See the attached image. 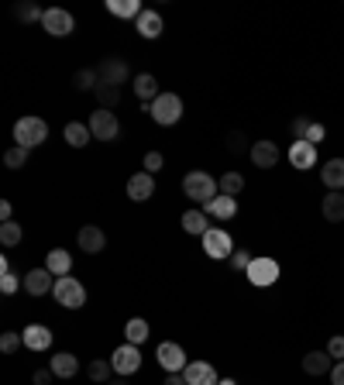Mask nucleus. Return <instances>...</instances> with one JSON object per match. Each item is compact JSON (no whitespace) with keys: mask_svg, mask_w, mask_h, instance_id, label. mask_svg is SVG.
Returning a JSON list of instances; mask_svg holds the SVG:
<instances>
[{"mask_svg":"<svg viewBox=\"0 0 344 385\" xmlns=\"http://www.w3.org/2000/svg\"><path fill=\"white\" fill-rule=\"evenodd\" d=\"M290 162L296 169H314V165H317V145H310L307 138H303V141H292Z\"/></svg>","mask_w":344,"mask_h":385,"instance_id":"nucleus-16","label":"nucleus"},{"mask_svg":"<svg viewBox=\"0 0 344 385\" xmlns=\"http://www.w3.org/2000/svg\"><path fill=\"white\" fill-rule=\"evenodd\" d=\"M183 193L189 200H196V203H210L213 196H220V186L213 182L210 172H186L183 176Z\"/></svg>","mask_w":344,"mask_h":385,"instance_id":"nucleus-1","label":"nucleus"},{"mask_svg":"<svg viewBox=\"0 0 344 385\" xmlns=\"http://www.w3.org/2000/svg\"><path fill=\"white\" fill-rule=\"evenodd\" d=\"M21 337H25L28 351H49V348H52V331H49L45 324H31V327H25Z\"/></svg>","mask_w":344,"mask_h":385,"instance_id":"nucleus-15","label":"nucleus"},{"mask_svg":"<svg viewBox=\"0 0 344 385\" xmlns=\"http://www.w3.org/2000/svg\"><path fill=\"white\" fill-rule=\"evenodd\" d=\"M251 162H255L259 169H272V165L279 162V148H275L268 138H265V141H255V145H251Z\"/></svg>","mask_w":344,"mask_h":385,"instance_id":"nucleus-22","label":"nucleus"},{"mask_svg":"<svg viewBox=\"0 0 344 385\" xmlns=\"http://www.w3.org/2000/svg\"><path fill=\"white\" fill-rule=\"evenodd\" d=\"M52 379H55V372H52V368H38L31 382H35V385H52Z\"/></svg>","mask_w":344,"mask_h":385,"instance_id":"nucleus-46","label":"nucleus"},{"mask_svg":"<svg viewBox=\"0 0 344 385\" xmlns=\"http://www.w3.org/2000/svg\"><path fill=\"white\" fill-rule=\"evenodd\" d=\"M162 385H186V379H183V375H169Z\"/></svg>","mask_w":344,"mask_h":385,"instance_id":"nucleus-49","label":"nucleus"},{"mask_svg":"<svg viewBox=\"0 0 344 385\" xmlns=\"http://www.w3.org/2000/svg\"><path fill=\"white\" fill-rule=\"evenodd\" d=\"M11 14H14L18 21H42V18H45V11H42L38 4H31V0H28V4H14Z\"/></svg>","mask_w":344,"mask_h":385,"instance_id":"nucleus-35","label":"nucleus"},{"mask_svg":"<svg viewBox=\"0 0 344 385\" xmlns=\"http://www.w3.org/2000/svg\"><path fill=\"white\" fill-rule=\"evenodd\" d=\"M320 213H324V220L341 224L344 220V193H324V200H320Z\"/></svg>","mask_w":344,"mask_h":385,"instance_id":"nucleus-21","label":"nucleus"},{"mask_svg":"<svg viewBox=\"0 0 344 385\" xmlns=\"http://www.w3.org/2000/svg\"><path fill=\"white\" fill-rule=\"evenodd\" d=\"M42 28H45L49 35H55V38H66V35L76 31V18H73L69 11H62V7H49L45 18H42Z\"/></svg>","mask_w":344,"mask_h":385,"instance_id":"nucleus-7","label":"nucleus"},{"mask_svg":"<svg viewBox=\"0 0 344 385\" xmlns=\"http://www.w3.org/2000/svg\"><path fill=\"white\" fill-rule=\"evenodd\" d=\"M227 261H231V265H235L238 272H248V265H251V255H248V251L241 248V251H235V255L227 258Z\"/></svg>","mask_w":344,"mask_h":385,"instance_id":"nucleus-42","label":"nucleus"},{"mask_svg":"<svg viewBox=\"0 0 344 385\" xmlns=\"http://www.w3.org/2000/svg\"><path fill=\"white\" fill-rule=\"evenodd\" d=\"M73 83H76V90H97V83H100V73L97 69H80L76 76H73Z\"/></svg>","mask_w":344,"mask_h":385,"instance_id":"nucleus-36","label":"nucleus"},{"mask_svg":"<svg viewBox=\"0 0 344 385\" xmlns=\"http://www.w3.org/2000/svg\"><path fill=\"white\" fill-rule=\"evenodd\" d=\"M66 145H73V148H83L90 138H93V131H90V124H80V121H73V124H66Z\"/></svg>","mask_w":344,"mask_h":385,"instance_id":"nucleus-28","label":"nucleus"},{"mask_svg":"<svg viewBox=\"0 0 344 385\" xmlns=\"http://www.w3.org/2000/svg\"><path fill=\"white\" fill-rule=\"evenodd\" d=\"M11 217H14V210H11V203H7V200H4V203H0V220H4V224H7V220H11Z\"/></svg>","mask_w":344,"mask_h":385,"instance_id":"nucleus-48","label":"nucleus"},{"mask_svg":"<svg viewBox=\"0 0 344 385\" xmlns=\"http://www.w3.org/2000/svg\"><path fill=\"white\" fill-rule=\"evenodd\" d=\"M4 165H7V169H21V165H28V148H21V145L7 148V152H4Z\"/></svg>","mask_w":344,"mask_h":385,"instance_id":"nucleus-37","label":"nucleus"},{"mask_svg":"<svg viewBox=\"0 0 344 385\" xmlns=\"http://www.w3.org/2000/svg\"><path fill=\"white\" fill-rule=\"evenodd\" d=\"M107 385H131V382H128V379H110Z\"/></svg>","mask_w":344,"mask_h":385,"instance_id":"nucleus-50","label":"nucleus"},{"mask_svg":"<svg viewBox=\"0 0 344 385\" xmlns=\"http://www.w3.org/2000/svg\"><path fill=\"white\" fill-rule=\"evenodd\" d=\"M152 121L162 124V128H172V124H179V117H183V100H179V93H159L155 100H152Z\"/></svg>","mask_w":344,"mask_h":385,"instance_id":"nucleus-2","label":"nucleus"},{"mask_svg":"<svg viewBox=\"0 0 344 385\" xmlns=\"http://www.w3.org/2000/svg\"><path fill=\"white\" fill-rule=\"evenodd\" d=\"M203 255L213 258V261H224V258H231V255H235V241H231V234L210 227V231L203 234Z\"/></svg>","mask_w":344,"mask_h":385,"instance_id":"nucleus-5","label":"nucleus"},{"mask_svg":"<svg viewBox=\"0 0 344 385\" xmlns=\"http://www.w3.org/2000/svg\"><path fill=\"white\" fill-rule=\"evenodd\" d=\"M217 385H238V382H235V379H220Z\"/></svg>","mask_w":344,"mask_h":385,"instance_id":"nucleus-51","label":"nucleus"},{"mask_svg":"<svg viewBox=\"0 0 344 385\" xmlns=\"http://www.w3.org/2000/svg\"><path fill=\"white\" fill-rule=\"evenodd\" d=\"M21 237H25V231H21V224H18V220H7V224H0V244H4V248H14V244H21Z\"/></svg>","mask_w":344,"mask_h":385,"instance_id":"nucleus-32","label":"nucleus"},{"mask_svg":"<svg viewBox=\"0 0 344 385\" xmlns=\"http://www.w3.org/2000/svg\"><path fill=\"white\" fill-rule=\"evenodd\" d=\"M107 11L114 14V18H134L138 21V14L145 11L138 0H107Z\"/></svg>","mask_w":344,"mask_h":385,"instance_id":"nucleus-29","label":"nucleus"},{"mask_svg":"<svg viewBox=\"0 0 344 385\" xmlns=\"http://www.w3.org/2000/svg\"><path fill=\"white\" fill-rule=\"evenodd\" d=\"M86 375H90L97 385H107V382H110V375H117V372H114V365H110V361L97 358V361H90V365H86Z\"/></svg>","mask_w":344,"mask_h":385,"instance_id":"nucleus-30","label":"nucleus"},{"mask_svg":"<svg viewBox=\"0 0 344 385\" xmlns=\"http://www.w3.org/2000/svg\"><path fill=\"white\" fill-rule=\"evenodd\" d=\"M124 337H128V344H141V340H148V324H145L141 316L128 320V327H124Z\"/></svg>","mask_w":344,"mask_h":385,"instance_id":"nucleus-34","label":"nucleus"},{"mask_svg":"<svg viewBox=\"0 0 344 385\" xmlns=\"http://www.w3.org/2000/svg\"><path fill=\"white\" fill-rule=\"evenodd\" d=\"M49 138V124L42 121V117H21L18 124H14V145H21V148H38L42 141Z\"/></svg>","mask_w":344,"mask_h":385,"instance_id":"nucleus-3","label":"nucleus"},{"mask_svg":"<svg viewBox=\"0 0 344 385\" xmlns=\"http://www.w3.org/2000/svg\"><path fill=\"white\" fill-rule=\"evenodd\" d=\"M320 179H324V186H327L331 193H341L344 189V158H331V162H324Z\"/></svg>","mask_w":344,"mask_h":385,"instance_id":"nucleus-17","label":"nucleus"},{"mask_svg":"<svg viewBox=\"0 0 344 385\" xmlns=\"http://www.w3.org/2000/svg\"><path fill=\"white\" fill-rule=\"evenodd\" d=\"M131 86H134V93H138V100H145V103L159 97V79L152 76V73H138L131 79Z\"/></svg>","mask_w":344,"mask_h":385,"instance_id":"nucleus-25","label":"nucleus"},{"mask_svg":"<svg viewBox=\"0 0 344 385\" xmlns=\"http://www.w3.org/2000/svg\"><path fill=\"white\" fill-rule=\"evenodd\" d=\"M49 368L55 372V379H73V375L80 372V358H76V355H69V351H59Z\"/></svg>","mask_w":344,"mask_h":385,"instance_id":"nucleus-24","label":"nucleus"},{"mask_svg":"<svg viewBox=\"0 0 344 385\" xmlns=\"http://www.w3.org/2000/svg\"><path fill=\"white\" fill-rule=\"evenodd\" d=\"M183 379H186V385H217L220 382L210 361H189L183 368Z\"/></svg>","mask_w":344,"mask_h":385,"instance_id":"nucleus-12","label":"nucleus"},{"mask_svg":"<svg viewBox=\"0 0 344 385\" xmlns=\"http://www.w3.org/2000/svg\"><path fill=\"white\" fill-rule=\"evenodd\" d=\"M244 148H248L244 134H241V131H231V134H227V152H231V155H241ZM248 152H251V148H248Z\"/></svg>","mask_w":344,"mask_h":385,"instance_id":"nucleus-39","label":"nucleus"},{"mask_svg":"<svg viewBox=\"0 0 344 385\" xmlns=\"http://www.w3.org/2000/svg\"><path fill=\"white\" fill-rule=\"evenodd\" d=\"M217 186H220L224 196H235V200H238V193L244 189V179H241V172H224V176L217 179Z\"/></svg>","mask_w":344,"mask_h":385,"instance_id":"nucleus-33","label":"nucleus"},{"mask_svg":"<svg viewBox=\"0 0 344 385\" xmlns=\"http://www.w3.org/2000/svg\"><path fill=\"white\" fill-rule=\"evenodd\" d=\"M152 193H155V176L152 172H134L131 179H128V196H131L134 203L152 200Z\"/></svg>","mask_w":344,"mask_h":385,"instance_id":"nucleus-14","label":"nucleus"},{"mask_svg":"<svg viewBox=\"0 0 344 385\" xmlns=\"http://www.w3.org/2000/svg\"><path fill=\"white\" fill-rule=\"evenodd\" d=\"M155 358H159V365L169 372V375H179L186 368V351L176 344V340H162L159 351H155Z\"/></svg>","mask_w":344,"mask_h":385,"instance_id":"nucleus-9","label":"nucleus"},{"mask_svg":"<svg viewBox=\"0 0 344 385\" xmlns=\"http://www.w3.org/2000/svg\"><path fill=\"white\" fill-rule=\"evenodd\" d=\"M55 289V276L42 265V268H31L25 276V292L28 296H45V292H52Z\"/></svg>","mask_w":344,"mask_h":385,"instance_id":"nucleus-11","label":"nucleus"},{"mask_svg":"<svg viewBox=\"0 0 344 385\" xmlns=\"http://www.w3.org/2000/svg\"><path fill=\"white\" fill-rule=\"evenodd\" d=\"M134 28H138V35H141V38H159L162 35V18H159V11H148V7H145V11H141V14H138V21H134Z\"/></svg>","mask_w":344,"mask_h":385,"instance_id":"nucleus-20","label":"nucleus"},{"mask_svg":"<svg viewBox=\"0 0 344 385\" xmlns=\"http://www.w3.org/2000/svg\"><path fill=\"white\" fill-rule=\"evenodd\" d=\"M203 213H207V217H220V220H231V217L238 213V200L220 193V196H213L210 203H203Z\"/></svg>","mask_w":344,"mask_h":385,"instance_id":"nucleus-19","label":"nucleus"},{"mask_svg":"<svg viewBox=\"0 0 344 385\" xmlns=\"http://www.w3.org/2000/svg\"><path fill=\"white\" fill-rule=\"evenodd\" d=\"M18 276H14V272H11V268H7V272H0V292H4V296H11V292H18Z\"/></svg>","mask_w":344,"mask_h":385,"instance_id":"nucleus-40","label":"nucleus"},{"mask_svg":"<svg viewBox=\"0 0 344 385\" xmlns=\"http://www.w3.org/2000/svg\"><path fill=\"white\" fill-rule=\"evenodd\" d=\"M97 73H100V83H110V86H124L128 83V66H124V59H104L100 66H97Z\"/></svg>","mask_w":344,"mask_h":385,"instance_id":"nucleus-13","label":"nucleus"},{"mask_svg":"<svg viewBox=\"0 0 344 385\" xmlns=\"http://www.w3.org/2000/svg\"><path fill=\"white\" fill-rule=\"evenodd\" d=\"M331 368H334V361H331L327 351H310L303 358V372L307 375H331Z\"/></svg>","mask_w":344,"mask_h":385,"instance_id":"nucleus-26","label":"nucleus"},{"mask_svg":"<svg viewBox=\"0 0 344 385\" xmlns=\"http://www.w3.org/2000/svg\"><path fill=\"white\" fill-rule=\"evenodd\" d=\"M327 355L344 361V337H331V340H327Z\"/></svg>","mask_w":344,"mask_h":385,"instance_id":"nucleus-44","label":"nucleus"},{"mask_svg":"<svg viewBox=\"0 0 344 385\" xmlns=\"http://www.w3.org/2000/svg\"><path fill=\"white\" fill-rule=\"evenodd\" d=\"M80 248L86 255H100L107 248V234L100 227H93V224H86V227H80Z\"/></svg>","mask_w":344,"mask_h":385,"instance_id":"nucleus-18","label":"nucleus"},{"mask_svg":"<svg viewBox=\"0 0 344 385\" xmlns=\"http://www.w3.org/2000/svg\"><path fill=\"white\" fill-rule=\"evenodd\" d=\"M97 100H100V110H110L121 103V86H110V83H97Z\"/></svg>","mask_w":344,"mask_h":385,"instance_id":"nucleus-31","label":"nucleus"},{"mask_svg":"<svg viewBox=\"0 0 344 385\" xmlns=\"http://www.w3.org/2000/svg\"><path fill=\"white\" fill-rule=\"evenodd\" d=\"M18 348H25V337H21V334H14V331H11V334L0 337V351H4V355H14Z\"/></svg>","mask_w":344,"mask_h":385,"instance_id":"nucleus-38","label":"nucleus"},{"mask_svg":"<svg viewBox=\"0 0 344 385\" xmlns=\"http://www.w3.org/2000/svg\"><path fill=\"white\" fill-rule=\"evenodd\" d=\"M90 131H93V138L97 141H114L117 138V117H114V110H93V117H90Z\"/></svg>","mask_w":344,"mask_h":385,"instance_id":"nucleus-10","label":"nucleus"},{"mask_svg":"<svg viewBox=\"0 0 344 385\" xmlns=\"http://www.w3.org/2000/svg\"><path fill=\"white\" fill-rule=\"evenodd\" d=\"M331 385H344V361H338L331 368Z\"/></svg>","mask_w":344,"mask_h":385,"instance_id":"nucleus-47","label":"nucleus"},{"mask_svg":"<svg viewBox=\"0 0 344 385\" xmlns=\"http://www.w3.org/2000/svg\"><path fill=\"white\" fill-rule=\"evenodd\" d=\"M310 124H314L310 117H296V121H292V124H290V131H292V141H303V138H307V131H310Z\"/></svg>","mask_w":344,"mask_h":385,"instance_id":"nucleus-41","label":"nucleus"},{"mask_svg":"<svg viewBox=\"0 0 344 385\" xmlns=\"http://www.w3.org/2000/svg\"><path fill=\"white\" fill-rule=\"evenodd\" d=\"M162 165H165V158H162L159 152H148V155H145V172H152V176H155Z\"/></svg>","mask_w":344,"mask_h":385,"instance_id":"nucleus-43","label":"nucleus"},{"mask_svg":"<svg viewBox=\"0 0 344 385\" xmlns=\"http://www.w3.org/2000/svg\"><path fill=\"white\" fill-rule=\"evenodd\" d=\"M110 365H114V372H117L121 379L134 375V372L141 368V351H138V344H121V348L110 355Z\"/></svg>","mask_w":344,"mask_h":385,"instance_id":"nucleus-8","label":"nucleus"},{"mask_svg":"<svg viewBox=\"0 0 344 385\" xmlns=\"http://www.w3.org/2000/svg\"><path fill=\"white\" fill-rule=\"evenodd\" d=\"M45 268L52 272L55 279H59V276H69V272H73V255H69L66 248H52V251L45 255Z\"/></svg>","mask_w":344,"mask_h":385,"instance_id":"nucleus-23","label":"nucleus"},{"mask_svg":"<svg viewBox=\"0 0 344 385\" xmlns=\"http://www.w3.org/2000/svg\"><path fill=\"white\" fill-rule=\"evenodd\" d=\"M244 276L251 285H275L279 283V261L275 258H251Z\"/></svg>","mask_w":344,"mask_h":385,"instance_id":"nucleus-6","label":"nucleus"},{"mask_svg":"<svg viewBox=\"0 0 344 385\" xmlns=\"http://www.w3.org/2000/svg\"><path fill=\"white\" fill-rule=\"evenodd\" d=\"M52 296H55V303H62L66 309L86 307V285H83L80 279H73V276H59Z\"/></svg>","mask_w":344,"mask_h":385,"instance_id":"nucleus-4","label":"nucleus"},{"mask_svg":"<svg viewBox=\"0 0 344 385\" xmlns=\"http://www.w3.org/2000/svg\"><path fill=\"white\" fill-rule=\"evenodd\" d=\"M324 138H327V128H324V124H310V131H307V141H310V145H320Z\"/></svg>","mask_w":344,"mask_h":385,"instance_id":"nucleus-45","label":"nucleus"},{"mask_svg":"<svg viewBox=\"0 0 344 385\" xmlns=\"http://www.w3.org/2000/svg\"><path fill=\"white\" fill-rule=\"evenodd\" d=\"M183 231L186 234H196V237H203V234L210 231V220H207V213H203V210H186V213H183Z\"/></svg>","mask_w":344,"mask_h":385,"instance_id":"nucleus-27","label":"nucleus"}]
</instances>
